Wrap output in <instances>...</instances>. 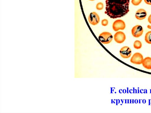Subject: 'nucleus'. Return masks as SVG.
<instances>
[{"instance_id": "5", "label": "nucleus", "mask_w": 151, "mask_h": 113, "mask_svg": "<svg viewBox=\"0 0 151 113\" xmlns=\"http://www.w3.org/2000/svg\"><path fill=\"white\" fill-rule=\"evenodd\" d=\"M143 60L142 54L139 53L134 54L131 59V62L134 64H141L142 63Z\"/></svg>"}, {"instance_id": "17", "label": "nucleus", "mask_w": 151, "mask_h": 113, "mask_svg": "<svg viewBox=\"0 0 151 113\" xmlns=\"http://www.w3.org/2000/svg\"><path fill=\"white\" fill-rule=\"evenodd\" d=\"M148 21L149 23L151 24V14L148 17Z\"/></svg>"}, {"instance_id": "7", "label": "nucleus", "mask_w": 151, "mask_h": 113, "mask_svg": "<svg viewBox=\"0 0 151 113\" xmlns=\"http://www.w3.org/2000/svg\"><path fill=\"white\" fill-rule=\"evenodd\" d=\"M143 30L141 26L138 25L134 27L132 29V34L135 38H139L143 34Z\"/></svg>"}, {"instance_id": "15", "label": "nucleus", "mask_w": 151, "mask_h": 113, "mask_svg": "<svg viewBox=\"0 0 151 113\" xmlns=\"http://www.w3.org/2000/svg\"><path fill=\"white\" fill-rule=\"evenodd\" d=\"M101 24L102 26H106L109 24V21L106 19H103L102 21Z\"/></svg>"}, {"instance_id": "19", "label": "nucleus", "mask_w": 151, "mask_h": 113, "mask_svg": "<svg viewBox=\"0 0 151 113\" xmlns=\"http://www.w3.org/2000/svg\"><path fill=\"white\" fill-rule=\"evenodd\" d=\"M90 1H95V0H90Z\"/></svg>"}, {"instance_id": "16", "label": "nucleus", "mask_w": 151, "mask_h": 113, "mask_svg": "<svg viewBox=\"0 0 151 113\" xmlns=\"http://www.w3.org/2000/svg\"><path fill=\"white\" fill-rule=\"evenodd\" d=\"M144 1L147 4L151 5V0H144Z\"/></svg>"}, {"instance_id": "4", "label": "nucleus", "mask_w": 151, "mask_h": 113, "mask_svg": "<svg viewBox=\"0 0 151 113\" xmlns=\"http://www.w3.org/2000/svg\"><path fill=\"white\" fill-rule=\"evenodd\" d=\"M88 20L90 24L95 26L99 24L100 18L99 15L96 13H91L88 17Z\"/></svg>"}, {"instance_id": "14", "label": "nucleus", "mask_w": 151, "mask_h": 113, "mask_svg": "<svg viewBox=\"0 0 151 113\" xmlns=\"http://www.w3.org/2000/svg\"><path fill=\"white\" fill-rule=\"evenodd\" d=\"M96 8L98 10H101L103 9L104 5L102 3H99L97 4Z\"/></svg>"}, {"instance_id": "6", "label": "nucleus", "mask_w": 151, "mask_h": 113, "mask_svg": "<svg viewBox=\"0 0 151 113\" xmlns=\"http://www.w3.org/2000/svg\"><path fill=\"white\" fill-rule=\"evenodd\" d=\"M120 53L122 57L125 59H127L131 57L132 52L131 49L129 47L125 46L121 49Z\"/></svg>"}, {"instance_id": "2", "label": "nucleus", "mask_w": 151, "mask_h": 113, "mask_svg": "<svg viewBox=\"0 0 151 113\" xmlns=\"http://www.w3.org/2000/svg\"><path fill=\"white\" fill-rule=\"evenodd\" d=\"M113 36L110 33L104 32L101 33L99 37V39L102 43L108 44L110 43L112 40Z\"/></svg>"}, {"instance_id": "13", "label": "nucleus", "mask_w": 151, "mask_h": 113, "mask_svg": "<svg viewBox=\"0 0 151 113\" xmlns=\"http://www.w3.org/2000/svg\"><path fill=\"white\" fill-rule=\"evenodd\" d=\"M142 0H132V4L135 6H138L142 2Z\"/></svg>"}, {"instance_id": "1", "label": "nucleus", "mask_w": 151, "mask_h": 113, "mask_svg": "<svg viewBox=\"0 0 151 113\" xmlns=\"http://www.w3.org/2000/svg\"><path fill=\"white\" fill-rule=\"evenodd\" d=\"M105 13L111 18H120L129 12L130 0H106Z\"/></svg>"}, {"instance_id": "8", "label": "nucleus", "mask_w": 151, "mask_h": 113, "mask_svg": "<svg viewBox=\"0 0 151 113\" xmlns=\"http://www.w3.org/2000/svg\"><path fill=\"white\" fill-rule=\"evenodd\" d=\"M114 38L115 41L117 43H121L125 41L126 36L125 33L121 31H118L115 34Z\"/></svg>"}, {"instance_id": "3", "label": "nucleus", "mask_w": 151, "mask_h": 113, "mask_svg": "<svg viewBox=\"0 0 151 113\" xmlns=\"http://www.w3.org/2000/svg\"><path fill=\"white\" fill-rule=\"evenodd\" d=\"M126 27L125 22L121 20H118L115 21L113 24V28L115 31L119 30H124Z\"/></svg>"}, {"instance_id": "9", "label": "nucleus", "mask_w": 151, "mask_h": 113, "mask_svg": "<svg viewBox=\"0 0 151 113\" xmlns=\"http://www.w3.org/2000/svg\"><path fill=\"white\" fill-rule=\"evenodd\" d=\"M147 16V12L144 9H140L136 12L135 17L138 20H143Z\"/></svg>"}, {"instance_id": "12", "label": "nucleus", "mask_w": 151, "mask_h": 113, "mask_svg": "<svg viewBox=\"0 0 151 113\" xmlns=\"http://www.w3.org/2000/svg\"><path fill=\"white\" fill-rule=\"evenodd\" d=\"M134 48L137 50L140 49L142 47V44L141 42L138 40L135 41L134 43Z\"/></svg>"}, {"instance_id": "10", "label": "nucleus", "mask_w": 151, "mask_h": 113, "mask_svg": "<svg viewBox=\"0 0 151 113\" xmlns=\"http://www.w3.org/2000/svg\"><path fill=\"white\" fill-rule=\"evenodd\" d=\"M142 65L146 69L151 70V58L147 57L143 59Z\"/></svg>"}, {"instance_id": "11", "label": "nucleus", "mask_w": 151, "mask_h": 113, "mask_svg": "<svg viewBox=\"0 0 151 113\" xmlns=\"http://www.w3.org/2000/svg\"><path fill=\"white\" fill-rule=\"evenodd\" d=\"M145 40L148 43L151 44V31H149L146 34Z\"/></svg>"}, {"instance_id": "18", "label": "nucleus", "mask_w": 151, "mask_h": 113, "mask_svg": "<svg viewBox=\"0 0 151 113\" xmlns=\"http://www.w3.org/2000/svg\"><path fill=\"white\" fill-rule=\"evenodd\" d=\"M147 28L149 29H151V26L149 25H148L147 26Z\"/></svg>"}]
</instances>
